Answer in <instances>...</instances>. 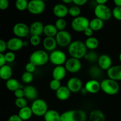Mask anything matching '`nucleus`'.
<instances>
[{
  "instance_id": "obj_1",
  "label": "nucleus",
  "mask_w": 121,
  "mask_h": 121,
  "mask_svg": "<svg viewBox=\"0 0 121 121\" xmlns=\"http://www.w3.org/2000/svg\"><path fill=\"white\" fill-rule=\"evenodd\" d=\"M87 49L85 43L79 40H76L72 41L68 47V52L71 57L80 60L85 57L86 55Z\"/></svg>"
},
{
  "instance_id": "obj_2",
  "label": "nucleus",
  "mask_w": 121,
  "mask_h": 121,
  "mask_svg": "<svg viewBox=\"0 0 121 121\" xmlns=\"http://www.w3.org/2000/svg\"><path fill=\"white\" fill-rule=\"evenodd\" d=\"M49 61V55L46 51L38 50L31 54L29 61L34 64L35 66H41L45 65Z\"/></svg>"
},
{
  "instance_id": "obj_3",
  "label": "nucleus",
  "mask_w": 121,
  "mask_h": 121,
  "mask_svg": "<svg viewBox=\"0 0 121 121\" xmlns=\"http://www.w3.org/2000/svg\"><path fill=\"white\" fill-rule=\"evenodd\" d=\"M101 90L108 95H115L119 91V85L115 80L108 78L102 80L100 82Z\"/></svg>"
},
{
  "instance_id": "obj_4",
  "label": "nucleus",
  "mask_w": 121,
  "mask_h": 121,
  "mask_svg": "<svg viewBox=\"0 0 121 121\" xmlns=\"http://www.w3.org/2000/svg\"><path fill=\"white\" fill-rule=\"evenodd\" d=\"M86 114L82 110H70L61 114L60 121H85Z\"/></svg>"
},
{
  "instance_id": "obj_5",
  "label": "nucleus",
  "mask_w": 121,
  "mask_h": 121,
  "mask_svg": "<svg viewBox=\"0 0 121 121\" xmlns=\"http://www.w3.org/2000/svg\"><path fill=\"white\" fill-rule=\"evenodd\" d=\"M33 115L36 117H44L48 111V105L43 99H37L33 102L30 106Z\"/></svg>"
},
{
  "instance_id": "obj_6",
  "label": "nucleus",
  "mask_w": 121,
  "mask_h": 121,
  "mask_svg": "<svg viewBox=\"0 0 121 121\" xmlns=\"http://www.w3.org/2000/svg\"><path fill=\"white\" fill-rule=\"evenodd\" d=\"M90 21L87 17L84 16H79L74 18L71 22L72 29L76 32H83L89 27Z\"/></svg>"
},
{
  "instance_id": "obj_7",
  "label": "nucleus",
  "mask_w": 121,
  "mask_h": 121,
  "mask_svg": "<svg viewBox=\"0 0 121 121\" xmlns=\"http://www.w3.org/2000/svg\"><path fill=\"white\" fill-rule=\"evenodd\" d=\"M94 14L96 17L105 21L111 19L112 12L106 5L97 4L95 7Z\"/></svg>"
},
{
  "instance_id": "obj_8",
  "label": "nucleus",
  "mask_w": 121,
  "mask_h": 121,
  "mask_svg": "<svg viewBox=\"0 0 121 121\" xmlns=\"http://www.w3.org/2000/svg\"><path fill=\"white\" fill-rule=\"evenodd\" d=\"M67 56L65 52L59 50H55L49 55V61L56 66H63L67 61Z\"/></svg>"
},
{
  "instance_id": "obj_9",
  "label": "nucleus",
  "mask_w": 121,
  "mask_h": 121,
  "mask_svg": "<svg viewBox=\"0 0 121 121\" xmlns=\"http://www.w3.org/2000/svg\"><path fill=\"white\" fill-rule=\"evenodd\" d=\"M46 8V4L43 0H31L28 2L27 10L33 15H39L43 13Z\"/></svg>"
},
{
  "instance_id": "obj_10",
  "label": "nucleus",
  "mask_w": 121,
  "mask_h": 121,
  "mask_svg": "<svg viewBox=\"0 0 121 121\" xmlns=\"http://www.w3.org/2000/svg\"><path fill=\"white\" fill-rule=\"evenodd\" d=\"M55 39L57 43L61 47H69L72 42V38L70 33L66 30L58 32Z\"/></svg>"
},
{
  "instance_id": "obj_11",
  "label": "nucleus",
  "mask_w": 121,
  "mask_h": 121,
  "mask_svg": "<svg viewBox=\"0 0 121 121\" xmlns=\"http://www.w3.org/2000/svg\"><path fill=\"white\" fill-rule=\"evenodd\" d=\"M13 32L16 37L22 39L28 35L30 33V27L26 23L18 22L13 26Z\"/></svg>"
},
{
  "instance_id": "obj_12",
  "label": "nucleus",
  "mask_w": 121,
  "mask_h": 121,
  "mask_svg": "<svg viewBox=\"0 0 121 121\" xmlns=\"http://www.w3.org/2000/svg\"><path fill=\"white\" fill-rule=\"evenodd\" d=\"M65 67L67 72L71 73H76L81 70L82 65L79 59L73 57L68 59L65 64Z\"/></svg>"
},
{
  "instance_id": "obj_13",
  "label": "nucleus",
  "mask_w": 121,
  "mask_h": 121,
  "mask_svg": "<svg viewBox=\"0 0 121 121\" xmlns=\"http://www.w3.org/2000/svg\"><path fill=\"white\" fill-rule=\"evenodd\" d=\"M66 86L72 93H78L82 89L83 83L79 78L72 77L68 80Z\"/></svg>"
},
{
  "instance_id": "obj_14",
  "label": "nucleus",
  "mask_w": 121,
  "mask_h": 121,
  "mask_svg": "<svg viewBox=\"0 0 121 121\" xmlns=\"http://www.w3.org/2000/svg\"><path fill=\"white\" fill-rule=\"evenodd\" d=\"M7 47L10 52H17L24 47V41L21 39L16 37L11 38L7 41Z\"/></svg>"
},
{
  "instance_id": "obj_15",
  "label": "nucleus",
  "mask_w": 121,
  "mask_h": 121,
  "mask_svg": "<svg viewBox=\"0 0 121 121\" xmlns=\"http://www.w3.org/2000/svg\"><path fill=\"white\" fill-rule=\"evenodd\" d=\"M98 63L100 69L107 71L112 66V60L109 56L104 54L99 57Z\"/></svg>"
},
{
  "instance_id": "obj_16",
  "label": "nucleus",
  "mask_w": 121,
  "mask_h": 121,
  "mask_svg": "<svg viewBox=\"0 0 121 121\" xmlns=\"http://www.w3.org/2000/svg\"><path fill=\"white\" fill-rule=\"evenodd\" d=\"M53 12L58 18H64L69 14V8L64 4H57L53 7Z\"/></svg>"
},
{
  "instance_id": "obj_17",
  "label": "nucleus",
  "mask_w": 121,
  "mask_h": 121,
  "mask_svg": "<svg viewBox=\"0 0 121 121\" xmlns=\"http://www.w3.org/2000/svg\"><path fill=\"white\" fill-rule=\"evenodd\" d=\"M85 89L87 93H92V94L97 93L99 92L100 90H101L100 82L96 79L89 80L85 84Z\"/></svg>"
},
{
  "instance_id": "obj_18",
  "label": "nucleus",
  "mask_w": 121,
  "mask_h": 121,
  "mask_svg": "<svg viewBox=\"0 0 121 121\" xmlns=\"http://www.w3.org/2000/svg\"><path fill=\"white\" fill-rule=\"evenodd\" d=\"M108 78L115 81H121V65L113 66L106 71Z\"/></svg>"
},
{
  "instance_id": "obj_19",
  "label": "nucleus",
  "mask_w": 121,
  "mask_h": 121,
  "mask_svg": "<svg viewBox=\"0 0 121 121\" xmlns=\"http://www.w3.org/2000/svg\"><path fill=\"white\" fill-rule=\"evenodd\" d=\"M44 28V26L41 21H34L30 27V33L31 34V35L40 36L43 33Z\"/></svg>"
},
{
  "instance_id": "obj_20",
  "label": "nucleus",
  "mask_w": 121,
  "mask_h": 121,
  "mask_svg": "<svg viewBox=\"0 0 121 121\" xmlns=\"http://www.w3.org/2000/svg\"><path fill=\"white\" fill-rule=\"evenodd\" d=\"M25 98L30 100H35L38 99V91L34 86L31 85H28L25 86L24 88Z\"/></svg>"
},
{
  "instance_id": "obj_21",
  "label": "nucleus",
  "mask_w": 121,
  "mask_h": 121,
  "mask_svg": "<svg viewBox=\"0 0 121 121\" xmlns=\"http://www.w3.org/2000/svg\"><path fill=\"white\" fill-rule=\"evenodd\" d=\"M67 73L66 68L63 66H55L52 71L53 78L56 80L61 81L65 78Z\"/></svg>"
},
{
  "instance_id": "obj_22",
  "label": "nucleus",
  "mask_w": 121,
  "mask_h": 121,
  "mask_svg": "<svg viewBox=\"0 0 121 121\" xmlns=\"http://www.w3.org/2000/svg\"><path fill=\"white\" fill-rule=\"evenodd\" d=\"M43 45L46 51L52 52L55 50L57 43L55 37H46L43 41Z\"/></svg>"
},
{
  "instance_id": "obj_23",
  "label": "nucleus",
  "mask_w": 121,
  "mask_h": 121,
  "mask_svg": "<svg viewBox=\"0 0 121 121\" xmlns=\"http://www.w3.org/2000/svg\"><path fill=\"white\" fill-rule=\"evenodd\" d=\"M71 92L66 86H61L56 92V96L59 100L65 101L70 98Z\"/></svg>"
},
{
  "instance_id": "obj_24",
  "label": "nucleus",
  "mask_w": 121,
  "mask_h": 121,
  "mask_svg": "<svg viewBox=\"0 0 121 121\" xmlns=\"http://www.w3.org/2000/svg\"><path fill=\"white\" fill-rule=\"evenodd\" d=\"M13 75V69L9 65H5L0 67V77L4 80L7 81L11 78Z\"/></svg>"
},
{
  "instance_id": "obj_25",
  "label": "nucleus",
  "mask_w": 121,
  "mask_h": 121,
  "mask_svg": "<svg viewBox=\"0 0 121 121\" xmlns=\"http://www.w3.org/2000/svg\"><path fill=\"white\" fill-rule=\"evenodd\" d=\"M43 118L44 121H60L61 114L56 110H48Z\"/></svg>"
},
{
  "instance_id": "obj_26",
  "label": "nucleus",
  "mask_w": 121,
  "mask_h": 121,
  "mask_svg": "<svg viewBox=\"0 0 121 121\" xmlns=\"http://www.w3.org/2000/svg\"><path fill=\"white\" fill-rule=\"evenodd\" d=\"M18 115L22 121H25L29 120L31 118L33 113L31 107L27 106L26 107L20 109L19 110Z\"/></svg>"
},
{
  "instance_id": "obj_27",
  "label": "nucleus",
  "mask_w": 121,
  "mask_h": 121,
  "mask_svg": "<svg viewBox=\"0 0 121 121\" xmlns=\"http://www.w3.org/2000/svg\"><path fill=\"white\" fill-rule=\"evenodd\" d=\"M58 32H59V31L56 27L55 25L52 24H48L44 26L43 33L46 37H55Z\"/></svg>"
},
{
  "instance_id": "obj_28",
  "label": "nucleus",
  "mask_w": 121,
  "mask_h": 121,
  "mask_svg": "<svg viewBox=\"0 0 121 121\" xmlns=\"http://www.w3.org/2000/svg\"><path fill=\"white\" fill-rule=\"evenodd\" d=\"M104 27V21L100 19L95 17L90 21L89 27L93 31L100 30Z\"/></svg>"
},
{
  "instance_id": "obj_29",
  "label": "nucleus",
  "mask_w": 121,
  "mask_h": 121,
  "mask_svg": "<svg viewBox=\"0 0 121 121\" xmlns=\"http://www.w3.org/2000/svg\"><path fill=\"white\" fill-rule=\"evenodd\" d=\"M89 118L91 121H105V115L100 110L94 109L90 113Z\"/></svg>"
},
{
  "instance_id": "obj_30",
  "label": "nucleus",
  "mask_w": 121,
  "mask_h": 121,
  "mask_svg": "<svg viewBox=\"0 0 121 121\" xmlns=\"http://www.w3.org/2000/svg\"><path fill=\"white\" fill-rule=\"evenodd\" d=\"M86 47L87 49L91 50L96 49L99 45V41L97 38L95 37H91L87 38L85 42Z\"/></svg>"
},
{
  "instance_id": "obj_31",
  "label": "nucleus",
  "mask_w": 121,
  "mask_h": 121,
  "mask_svg": "<svg viewBox=\"0 0 121 121\" xmlns=\"http://www.w3.org/2000/svg\"><path fill=\"white\" fill-rule=\"evenodd\" d=\"M6 87L7 89L11 92H15L17 90L20 89V82L18 81L17 79H14V78H11L10 79L6 81Z\"/></svg>"
},
{
  "instance_id": "obj_32",
  "label": "nucleus",
  "mask_w": 121,
  "mask_h": 121,
  "mask_svg": "<svg viewBox=\"0 0 121 121\" xmlns=\"http://www.w3.org/2000/svg\"><path fill=\"white\" fill-rule=\"evenodd\" d=\"M28 2L27 0H17L15 2V8L19 11H24L28 8Z\"/></svg>"
},
{
  "instance_id": "obj_33",
  "label": "nucleus",
  "mask_w": 121,
  "mask_h": 121,
  "mask_svg": "<svg viewBox=\"0 0 121 121\" xmlns=\"http://www.w3.org/2000/svg\"><path fill=\"white\" fill-rule=\"evenodd\" d=\"M54 25L59 31H64L65 30V28L67 26V21L64 18H58L55 21Z\"/></svg>"
},
{
  "instance_id": "obj_34",
  "label": "nucleus",
  "mask_w": 121,
  "mask_h": 121,
  "mask_svg": "<svg viewBox=\"0 0 121 121\" xmlns=\"http://www.w3.org/2000/svg\"><path fill=\"white\" fill-rule=\"evenodd\" d=\"M80 14H81V9L78 6L73 5L69 8V14L73 17H78L80 16Z\"/></svg>"
},
{
  "instance_id": "obj_35",
  "label": "nucleus",
  "mask_w": 121,
  "mask_h": 121,
  "mask_svg": "<svg viewBox=\"0 0 121 121\" xmlns=\"http://www.w3.org/2000/svg\"><path fill=\"white\" fill-rule=\"evenodd\" d=\"M34 79V76L33 73H29V72H25L22 73L21 76V80L22 82H24L26 84L30 83L32 82Z\"/></svg>"
},
{
  "instance_id": "obj_36",
  "label": "nucleus",
  "mask_w": 121,
  "mask_h": 121,
  "mask_svg": "<svg viewBox=\"0 0 121 121\" xmlns=\"http://www.w3.org/2000/svg\"><path fill=\"white\" fill-rule=\"evenodd\" d=\"M61 86V82L59 80H56V79H53L50 81L49 83V87L52 91L56 92L59 88Z\"/></svg>"
},
{
  "instance_id": "obj_37",
  "label": "nucleus",
  "mask_w": 121,
  "mask_h": 121,
  "mask_svg": "<svg viewBox=\"0 0 121 121\" xmlns=\"http://www.w3.org/2000/svg\"><path fill=\"white\" fill-rule=\"evenodd\" d=\"M15 105L18 108L20 109L27 106V101L25 98H16L15 100Z\"/></svg>"
},
{
  "instance_id": "obj_38",
  "label": "nucleus",
  "mask_w": 121,
  "mask_h": 121,
  "mask_svg": "<svg viewBox=\"0 0 121 121\" xmlns=\"http://www.w3.org/2000/svg\"><path fill=\"white\" fill-rule=\"evenodd\" d=\"M85 57L86 58L87 60L91 61V62H94V61H96V60H98V59H99V57H98V54H97L95 52H93V51L90 52L89 53H87L86 55L85 56Z\"/></svg>"
},
{
  "instance_id": "obj_39",
  "label": "nucleus",
  "mask_w": 121,
  "mask_h": 121,
  "mask_svg": "<svg viewBox=\"0 0 121 121\" xmlns=\"http://www.w3.org/2000/svg\"><path fill=\"white\" fill-rule=\"evenodd\" d=\"M41 43V39L38 35H31L30 39V43L34 47L38 46Z\"/></svg>"
},
{
  "instance_id": "obj_40",
  "label": "nucleus",
  "mask_w": 121,
  "mask_h": 121,
  "mask_svg": "<svg viewBox=\"0 0 121 121\" xmlns=\"http://www.w3.org/2000/svg\"><path fill=\"white\" fill-rule=\"evenodd\" d=\"M113 17L118 21H121V7H115L112 11Z\"/></svg>"
},
{
  "instance_id": "obj_41",
  "label": "nucleus",
  "mask_w": 121,
  "mask_h": 121,
  "mask_svg": "<svg viewBox=\"0 0 121 121\" xmlns=\"http://www.w3.org/2000/svg\"><path fill=\"white\" fill-rule=\"evenodd\" d=\"M4 54L7 63H13V61H14L15 59V54L14 52L9 51Z\"/></svg>"
},
{
  "instance_id": "obj_42",
  "label": "nucleus",
  "mask_w": 121,
  "mask_h": 121,
  "mask_svg": "<svg viewBox=\"0 0 121 121\" xmlns=\"http://www.w3.org/2000/svg\"><path fill=\"white\" fill-rule=\"evenodd\" d=\"M91 74H92V76L96 77L98 76H100L101 74V69L99 68V66H93L91 67L90 70Z\"/></svg>"
},
{
  "instance_id": "obj_43",
  "label": "nucleus",
  "mask_w": 121,
  "mask_h": 121,
  "mask_svg": "<svg viewBox=\"0 0 121 121\" xmlns=\"http://www.w3.org/2000/svg\"><path fill=\"white\" fill-rule=\"evenodd\" d=\"M36 69V66L34 65L33 63L31 62H28L26 64V66H25V69H26V72H29V73H34V71Z\"/></svg>"
},
{
  "instance_id": "obj_44",
  "label": "nucleus",
  "mask_w": 121,
  "mask_h": 121,
  "mask_svg": "<svg viewBox=\"0 0 121 121\" xmlns=\"http://www.w3.org/2000/svg\"><path fill=\"white\" fill-rule=\"evenodd\" d=\"M7 49H8L7 42L3 40H0V53H4Z\"/></svg>"
},
{
  "instance_id": "obj_45",
  "label": "nucleus",
  "mask_w": 121,
  "mask_h": 121,
  "mask_svg": "<svg viewBox=\"0 0 121 121\" xmlns=\"http://www.w3.org/2000/svg\"><path fill=\"white\" fill-rule=\"evenodd\" d=\"M14 96L16 98H25V95L24 90L22 89H19L14 92Z\"/></svg>"
},
{
  "instance_id": "obj_46",
  "label": "nucleus",
  "mask_w": 121,
  "mask_h": 121,
  "mask_svg": "<svg viewBox=\"0 0 121 121\" xmlns=\"http://www.w3.org/2000/svg\"><path fill=\"white\" fill-rule=\"evenodd\" d=\"M9 7V1L8 0L0 1V9L1 10H6Z\"/></svg>"
},
{
  "instance_id": "obj_47",
  "label": "nucleus",
  "mask_w": 121,
  "mask_h": 121,
  "mask_svg": "<svg viewBox=\"0 0 121 121\" xmlns=\"http://www.w3.org/2000/svg\"><path fill=\"white\" fill-rule=\"evenodd\" d=\"M87 2V0H73V3L78 7L85 5Z\"/></svg>"
},
{
  "instance_id": "obj_48",
  "label": "nucleus",
  "mask_w": 121,
  "mask_h": 121,
  "mask_svg": "<svg viewBox=\"0 0 121 121\" xmlns=\"http://www.w3.org/2000/svg\"><path fill=\"white\" fill-rule=\"evenodd\" d=\"M7 121H23L21 119L18 115H13L8 118Z\"/></svg>"
},
{
  "instance_id": "obj_49",
  "label": "nucleus",
  "mask_w": 121,
  "mask_h": 121,
  "mask_svg": "<svg viewBox=\"0 0 121 121\" xmlns=\"http://www.w3.org/2000/svg\"><path fill=\"white\" fill-rule=\"evenodd\" d=\"M85 35H86L87 38L91 37H92V35H93V31L91 29L90 27H88L87 28H86L83 32Z\"/></svg>"
},
{
  "instance_id": "obj_50",
  "label": "nucleus",
  "mask_w": 121,
  "mask_h": 121,
  "mask_svg": "<svg viewBox=\"0 0 121 121\" xmlns=\"http://www.w3.org/2000/svg\"><path fill=\"white\" fill-rule=\"evenodd\" d=\"M5 57V54L4 53H0V67L4 66L6 65Z\"/></svg>"
},
{
  "instance_id": "obj_51",
  "label": "nucleus",
  "mask_w": 121,
  "mask_h": 121,
  "mask_svg": "<svg viewBox=\"0 0 121 121\" xmlns=\"http://www.w3.org/2000/svg\"><path fill=\"white\" fill-rule=\"evenodd\" d=\"M96 2L98 5H106L108 1L107 0H96Z\"/></svg>"
},
{
  "instance_id": "obj_52",
  "label": "nucleus",
  "mask_w": 121,
  "mask_h": 121,
  "mask_svg": "<svg viewBox=\"0 0 121 121\" xmlns=\"http://www.w3.org/2000/svg\"><path fill=\"white\" fill-rule=\"evenodd\" d=\"M113 3L115 4L116 7H121V0H114Z\"/></svg>"
},
{
  "instance_id": "obj_53",
  "label": "nucleus",
  "mask_w": 121,
  "mask_h": 121,
  "mask_svg": "<svg viewBox=\"0 0 121 121\" xmlns=\"http://www.w3.org/2000/svg\"><path fill=\"white\" fill-rule=\"evenodd\" d=\"M62 2H63V3L65 5L69 4L72 3V2H73V0H63Z\"/></svg>"
},
{
  "instance_id": "obj_54",
  "label": "nucleus",
  "mask_w": 121,
  "mask_h": 121,
  "mask_svg": "<svg viewBox=\"0 0 121 121\" xmlns=\"http://www.w3.org/2000/svg\"><path fill=\"white\" fill-rule=\"evenodd\" d=\"M119 61H120L121 62V53L119 54Z\"/></svg>"
}]
</instances>
